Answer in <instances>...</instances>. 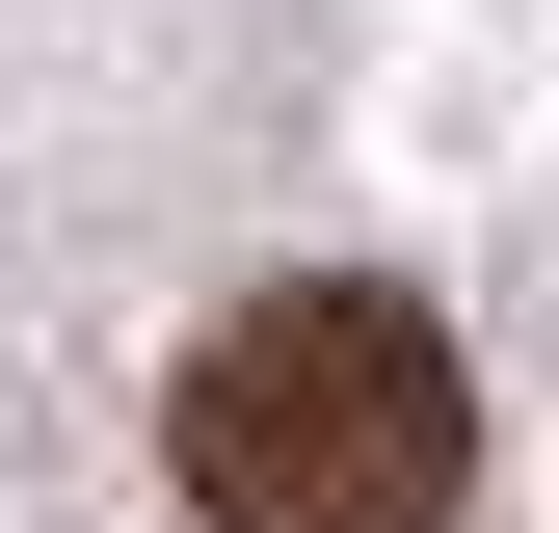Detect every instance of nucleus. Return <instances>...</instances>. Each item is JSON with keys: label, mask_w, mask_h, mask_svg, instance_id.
<instances>
[{"label": "nucleus", "mask_w": 559, "mask_h": 533, "mask_svg": "<svg viewBox=\"0 0 559 533\" xmlns=\"http://www.w3.org/2000/svg\"><path fill=\"white\" fill-rule=\"evenodd\" d=\"M160 453H187L214 533H453V507H479V374H453L427 294L294 266V294H240L214 347H187Z\"/></svg>", "instance_id": "f257e3e1"}]
</instances>
